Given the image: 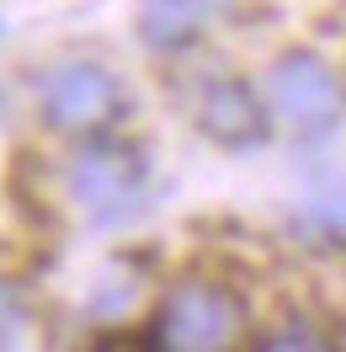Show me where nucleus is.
I'll return each instance as SVG.
<instances>
[{"mask_svg": "<svg viewBox=\"0 0 346 352\" xmlns=\"http://www.w3.org/2000/svg\"><path fill=\"white\" fill-rule=\"evenodd\" d=\"M245 336V299L214 278H181L150 315L154 352H235Z\"/></svg>", "mask_w": 346, "mask_h": 352, "instance_id": "obj_1", "label": "nucleus"}, {"mask_svg": "<svg viewBox=\"0 0 346 352\" xmlns=\"http://www.w3.org/2000/svg\"><path fill=\"white\" fill-rule=\"evenodd\" d=\"M266 107L277 112L293 133H320L341 112V80L320 54L293 48L266 69Z\"/></svg>", "mask_w": 346, "mask_h": 352, "instance_id": "obj_3", "label": "nucleus"}, {"mask_svg": "<svg viewBox=\"0 0 346 352\" xmlns=\"http://www.w3.org/2000/svg\"><path fill=\"white\" fill-rule=\"evenodd\" d=\"M251 352H341V347H336V336L320 331L314 320H282V326H272Z\"/></svg>", "mask_w": 346, "mask_h": 352, "instance_id": "obj_7", "label": "nucleus"}, {"mask_svg": "<svg viewBox=\"0 0 346 352\" xmlns=\"http://www.w3.org/2000/svg\"><path fill=\"white\" fill-rule=\"evenodd\" d=\"M27 326V305H22V294L11 283H0V342H11L16 331Z\"/></svg>", "mask_w": 346, "mask_h": 352, "instance_id": "obj_9", "label": "nucleus"}, {"mask_svg": "<svg viewBox=\"0 0 346 352\" xmlns=\"http://www.w3.org/2000/svg\"><path fill=\"white\" fill-rule=\"evenodd\" d=\"M309 214H314V224H320L325 235L346 241V187H330V192H320V198L309 203Z\"/></svg>", "mask_w": 346, "mask_h": 352, "instance_id": "obj_8", "label": "nucleus"}, {"mask_svg": "<svg viewBox=\"0 0 346 352\" xmlns=\"http://www.w3.org/2000/svg\"><path fill=\"white\" fill-rule=\"evenodd\" d=\"M43 118L65 133H96L123 112V80L107 65H59L43 75Z\"/></svg>", "mask_w": 346, "mask_h": 352, "instance_id": "obj_4", "label": "nucleus"}, {"mask_svg": "<svg viewBox=\"0 0 346 352\" xmlns=\"http://www.w3.org/2000/svg\"><path fill=\"white\" fill-rule=\"evenodd\" d=\"M197 123H203L208 139L229 144V150H251V144L266 139V107H261L256 91L240 86V80H214V86L203 91Z\"/></svg>", "mask_w": 346, "mask_h": 352, "instance_id": "obj_5", "label": "nucleus"}, {"mask_svg": "<svg viewBox=\"0 0 346 352\" xmlns=\"http://www.w3.org/2000/svg\"><path fill=\"white\" fill-rule=\"evenodd\" d=\"M144 192H150V166L133 144L96 139L69 160V198L80 203V214L96 230H117V224L139 219Z\"/></svg>", "mask_w": 346, "mask_h": 352, "instance_id": "obj_2", "label": "nucleus"}, {"mask_svg": "<svg viewBox=\"0 0 346 352\" xmlns=\"http://www.w3.org/2000/svg\"><path fill=\"white\" fill-rule=\"evenodd\" d=\"M218 11H224V0H150L144 38L154 48H181V43H192L197 32H208V22Z\"/></svg>", "mask_w": 346, "mask_h": 352, "instance_id": "obj_6", "label": "nucleus"}]
</instances>
